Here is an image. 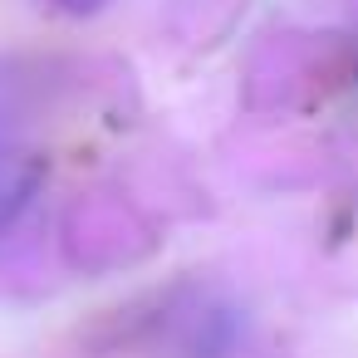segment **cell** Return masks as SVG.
I'll return each mask as SVG.
<instances>
[{"label":"cell","instance_id":"obj_1","mask_svg":"<svg viewBox=\"0 0 358 358\" xmlns=\"http://www.w3.org/2000/svg\"><path fill=\"white\" fill-rule=\"evenodd\" d=\"M40 182H45V162L35 152L0 143V236L25 216V206L35 201Z\"/></svg>","mask_w":358,"mask_h":358},{"label":"cell","instance_id":"obj_2","mask_svg":"<svg viewBox=\"0 0 358 358\" xmlns=\"http://www.w3.org/2000/svg\"><path fill=\"white\" fill-rule=\"evenodd\" d=\"M55 6H59L64 15H94V10L108 6V0H55Z\"/></svg>","mask_w":358,"mask_h":358}]
</instances>
